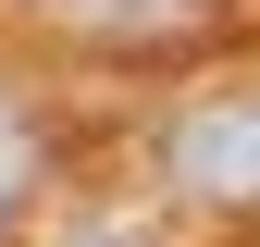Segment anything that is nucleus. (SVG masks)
Returning <instances> with one entry per match:
<instances>
[{
	"mask_svg": "<svg viewBox=\"0 0 260 247\" xmlns=\"http://www.w3.org/2000/svg\"><path fill=\"white\" fill-rule=\"evenodd\" d=\"M75 247H149V235H75Z\"/></svg>",
	"mask_w": 260,
	"mask_h": 247,
	"instance_id": "f03ea898",
	"label": "nucleus"
},
{
	"mask_svg": "<svg viewBox=\"0 0 260 247\" xmlns=\"http://www.w3.org/2000/svg\"><path fill=\"white\" fill-rule=\"evenodd\" d=\"M161 173H174L186 198H260V99H248V87H223V99L174 111Z\"/></svg>",
	"mask_w": 260,
	"mask_h": 247,
	"instance_id": "f257e3e1",
	"label": "nucleus"
}]
</instances>
